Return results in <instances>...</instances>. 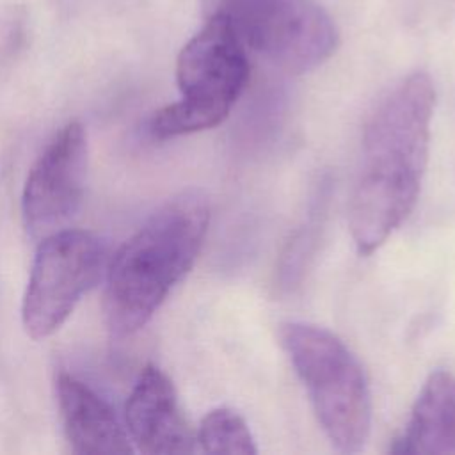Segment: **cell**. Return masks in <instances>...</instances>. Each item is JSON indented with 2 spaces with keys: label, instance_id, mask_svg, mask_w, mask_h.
Segmentation results:
<instances>
[{
  "label": "cell",
  "instance_id": "3957f363",
  "mask_svg": "<svg viewBox=\"0 0 455 455\" xmlns=\"http://www.w3.org/2000/svg\"><path fill=\"white\" fill-rule=\"evenodd\" d=\"M279 336L331 444L341 453L363 450L371 398L359 361L336 334L313 323L288 322Z\"/></svg>",
  "mask_w": 455,
  "mask_h": 455
},
{
  "label": "cell",
  "instance_id": "30bf717a",
  "mask_svg": "<svg viewBox=\"0 0 455 455\" xmlns=\"http://www.w3.org/2000/svg\"><path fill=\"white\" fill-rule=\"evenodd\" d=\"M393 451L409 455L455 453V377L434 371L423 384L403 435Z\"/></svg>",
  "mask_w": 455,
  "mask_h": 455
},
{
  "label": "cell",
  "instance_id": "277c9868",
  "mask_svg": "<svg viewBox=\"0 0 455 455\" xmlns=\"http://www.w3.org/2000/svg\"><path fill=\"white\" fill-rule=\"evenodd\" d=\"M247 80L245 44L228 18L206 12L204 25L178 55L176 82L181 100L155 112L149 121L151 135L171 139L220 124Z\"/></svg>",
  "mask_w": 455,
  "mask_h": 455
},
{
  "label": "cell",
  "instance_id": "52a82bcc",
  "mask_svg": "<svg viewBox=\"0 0 455 455\" xmlns=\"http://www.w3.org/2000/svg\"><path fill=\"white\" fill-rule=\"evenodd\" d=\"M87 172V137L80 123H68L32 165L21 196L27 231L44 238L66 228L78 212Z\"/></svg>",
  "mask_w": 455,
  "mask_h": 455
},
{
  "label": "cell",
  "instance_id": "9c48e42d",
  "mask_svg": "<svg viewBox=\"0 0 455 455\" xmlns=\"http://www.w3.org/2000/svg\"><path fill=\"white\" fill-rule=\"evenodd\" d=\"M59 409L71 450L80 455H124L130 435L110 405L80 379L62 373L57 380Z\"/></svg>",
  "mask_w": 455,
  "mask_h": 455
},
{
  "label": "cell",
  "instance_id": "ba28073f",
  "mask_svg": "<svg viewBox=\"0 0 455 455\" xmlns=\"http://www.w3.org/2000/svg\"><path fill=\"white\" fill-rule=\"evenodd\" d=\"M130 441L142 453L172 455L194 451L196 435L181 414L176 389L156 366H146L126 402Z\"/></svg>",
  "mask_w": 455,
  "mask_h": 455
},
{
  "label": "cell",
  "instance_id": "5b68a950",
  "mask_svg": "<svg viewBox=\"0 0 455 455\" xmlns=\"http://www.w3.org/2000/svg\"><path fill=\"white\" fill-rule=\"evenodd\" d=\"M228 18L252 52L286 73H306L336 50L338 30L313 0H206L204 14Z\"/></svg>",
  "mask_w": 455,
  "mask_h": 455
},
{
  "label": "cell",
  "instance_id": "8992f818",
  "mask_svg": "<svg viewBox=\"0 0 455 455\" xmlns=\"http://www.w3.org/2000/svg\"><path fill=\"white\" fill-rule=\"evenodd\" d=\"M103 270L105 249L92 233L64 228L41 238L21 304L27 334L34 339L53 334Z\"/></svg>",
  "mask_w": 455,
  "mask_h": 455
},
{
  "label": "cell",
  "instance_id": "8fae6325",
  "mask_svg": "<svg viewBox=\"0 0 455 455\" xmlns=\"http://www.w3.org/2000/svg\"><path fill=\"white\" fill-rule=\"evenodd\" d=\"M196 443L206 453L254 455L258 451L249 425L229 407H217L203 418Z\"/></svg>",
  "mask_w": 455,
  "mask_h": 455
},
{
  "label": "cell",
  "instance_id": "6da1fadb",
  "mask_svg": "<svg viewBox=\"0 0 455 455\" xmlns=\"http://www.w3.org/2000/svg\"><path fill=\"white\" fill-rule=\"evenodd\" d=\"M434 105V84L418 71L398 82L370 116L348 206L359 254L377 251L416 206L428 162Z\"/></svg>",
  "mask_w": 455,
  "mask_h": 455
},
{
  "label": "cell",
  "instance_id": "7a4b0ae2",
  "mask_svg": "<svg viewBox=\"0 0 455 455\" xmlns=\"http://www.w3.org/2000/svg\"><path fill=\"white\" fill-rule=\"evenodd\" d=\"M208 224V199L199 190H187L156 208L117 249L105 284V316L117 336L132 334L151 320L192 268Z\"/></svg>",
  "mask_w": 455,
  "mask_h": 455
}]
</instances>
